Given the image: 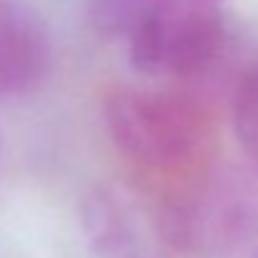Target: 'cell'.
<instances>
[{
	"mask_svg": "<svg viewBox=\"0 0 258 258\" xmlns=\"http://www.w3.org/2000/svg\"><path fill=\"white\" fill-rule=\"evenodd\" d=\"M53 63L43 18L23 0H0V99L31 94Z\"/></svg>",
	"mask_w": 258,
	"mask_h": 258,
	"instance_id": "obj_5",
	"label": "cell"
},
{
	"mask_svg": "<svg viewBox=\"0 0 258 258\" xmlns=\"http://www.w3.org/2000/svg\"><path fill=\"white\" fill-rule=\"evenodd\" d=\"M250 258H258V248H255V250H253V255H250Z\"/></svg>",
	"mask_w": 258,
	"mask_h": 258,
	"instance_id": "obj_8",
	"label": "cell"
},
{
	"mask_svg": "<svg viewBox=\"0 0 258 258\" xmlns=\"http://www.w3.org/2000/svg\"><path fill=\"white\" fill-rule=\"evenodd\" d=\"M225 0H150L129 33V56L145 74L198 79L225 53Z\"/></svg>",
	"mask_w": 258,
	"mask_h": 258,
	"instance_id": "obj_3",
	"label": "cell"
},
{
	"mask_svg": "<svg viewBox=\"0 0 258 258\" xmlns=\"http://www.w3.org/2000/svg\"><path fill=\"white\" fill-rule=\"evenodd\" d=\"M104 124L116 150L152 172L185 170L208 135V121L190 96L152 89L109 94Z\"/></svg>",
	"mask_w": 258,
	"mask_h": 258,
	"instance_id": "obj_2",
	"label": "cell"
},
{
	"mask_svg": "<svg viewBox=\"0 0 258 258\" xmlns=\"http://www.w3.org/2000/svg\"><path fill=\"white\" fill-rule=\"evenodd\" d=\"M150 0H89L86 18L101 38H129Z\"/></svg>",
	"mask_w": 258,
	"mask_h": 258,
	"instance_id": "obj_7",
	"label": "cell"
},
{
	"mask_svg": "<svg viewBox=\"0 0 258 258\" xmlns=\"http://www.w3.org/2000/svg\"><path fill=\"white\" fill-rule=\"evenodd\" d=\"M233 132L243 155L258 167V63L248 66L233 89Z\"/></svg>",
	"mask_w": 258,
	"mask_h": 258,
	"instance_id": "obj_6",
	"label": "cell"
},
{
	"mask_svg": "<svg viewBox=\"0 0 258 258\" xmlns=\"http://www.w3.org/2000/svg\"><path fill=\"white\" fill-rule=\"evenodd\" d=\"M79 218L99 258H187L172 187L101 182L81 200Z\"/></svg>",
	"mask_w": 258,
	"mask_h": 258,
	"instance_id": "obj_1",
	"label": "cell"
},
{
	"mask_svg": "<svg viewBox=\"0 0 258 258\" xmlns=\"http://www.w3.org/2000/svg\"><path fill=\"white\" fill-rule=\"evenodd\" d=\"M172 195L187 258L228 255L258 233V187L235 170H208Z\"/></svg>",
	"mask_w": 258,
	"mask_h": 258,
	"instance_id": "obj_4",
	"label": "cell"
}]
</instances>
